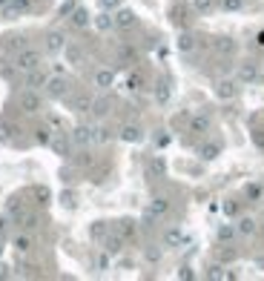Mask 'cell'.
<instances>
[{
  "label": "cell",
  "mask_w": 264,
  "mask_h": 281,
  "mask_svg": "<svg viewBox=\"0 0 264 281\" xmlns=\"http://www.w3.org/2000/svg\"><path fill=\"white\" fill-rule=\"evenodd\" d=\"M17 106H20V112L23 115H37L40 109H43V95L32 89V86H26L20 95H17Z\"/></svg>",
  "instance_id": "cell-1"
},
{
  "label": "cell",
  "mask_w": 264,
  "mask_h": 281,
  "mask_svg": "<svg viewBox=\"0 0 264 281\" xmlns=\"http://www.w3.org/2000/svg\"><path fill=\"white\" fill-rule=\"evenodd\" d=\"M15 63L20 72H32V69H37L40 63H43V58H40V52L37 49H29V46H23V49L17 52Z\"/></svg>",
  "instance_id": "cell-2"
},
{
  "label": "cell",
  "mask_w": 264,
  "mask_h": 281,
  "mask_svg": "<svg viewBox=\"0 0 264 281\" xmlns=\"http://www.w3.org/2000/svg\"><path fill=\"white\" fill-rule=\"evenodd\" d=\"M43 89H46V95H49V98H69V81H66V78H61V75H52V78H46Z\"/></svg>",
  "instance_id": "cell-3"
},
{
  "label": "cell",
  "mask_w": 264,
  "mask_h": 281,
  "mask_svg": "<svg viewBox=\"0 0 264 281\" xmlns=\"http://www.w3.org/2000/svg\"><path fill=\"white\" fill-rule=\"evenodd\" d=\"M92 132H95V126H86V124H81V126H75L72 129V144L75 147H89V144H95V138H92Z\"/></svg>",
  "instance_id": "cell-4"
},
{
  "label": "cell",
  "mask_w": 264,
  "mask_h": 281,
  "mask_svg": "<svg viewBox=\"0 0 264 281\" xmlns=\"http://www.w3.org/2000/svg\"><path fill=\"white\" fill-rule=\"evenodd\" d=\"M43 46H46V52H49V55H58V52H64V49H66V34L61 32V29H55V32L46 34Z\"/></svg>",
  "instance_id": "cell-5"
},
{
  "label": "cell",
  "mask_w": 264,
  "mask_h": 281,
  "mask_svg": "<svg viewBox=\"0 0 264 281\" xmlns=\"http://www.w3.org/2000/svg\"><path fill=\"white\" fill-rule=\"evenodd\" d=\"M49 147L58 152V155H69L72 152V138H69V132H55L49 141Z\"/></svg>",
  "instance_id": "cell-6"
},
{
  "label": "cell",
  "mask_w": 264,
  "mask_h": 281,
  "mask_svg": "<svg viewBox=\"0 0 264 281\" xmlns=\"http://www.w3.org/2000/svg\"><path fill=\"white\" fill-rule=\"evenodd\" d=\"M112 20H115L118 29H135V26H138V17H135V12H132V9H118Z\"/></svg>",
  "instance_id": "cell-7"
},
{
  "label": "cell",
  "mask_w": 264,
  "mask_h": 281,
  "mask_svg": "<svg viewBox=\"0 0 264 281\" xmlns=\"http://www.w3.org/2000/svg\"><path fill=\"white\" fill-rule=\"evenodd\" d=\"M253 81H259V63H253V61L238 63V83H253Z\"/></svg>",
  "instance_id": "cell-8"
},
{
  "label": "cell",
  "mask_w": 264,
  "mask_h": 281,
  "mask_svg": "<svg viewBox=\"0 0 264 281\" xmlns=\"http://www.w3.org/2000/svg\"><path fill=\"white\" fill-rule=\"evenodd\" d=\"M210 126H213V121H210L207 112H196V115L190 118V132L204 135V132H210Z\"/></svg>",
  "instance_id": "cell-9"
},
{
  "label": "cell",
  "mask_w": 264,
  "mask_h": 281,
  "mask_svg": "<svg viewBox=\"0 0 264 281\" xmlns=\"http://www.w3.org/2000/svg\"><path fill=\"white\" fill-rule=\"evenodd\" d=\"M15 221L20 224V227H23V230H34V227L40 224V215H37V213H32L29 207H23V210H20V213L15 215Z\"/></svg>",
  "instance_id": "cell-10"
},
{
  "label": "cell",
  "mask_w": 264,
  "mask_h": 281,
  "mask_svg": "<svg viewBox=\"0 0 264 281\" xmlns=\"http://www.w3.org/2000/svg\"><path fill=\"white\" fill-rule=\"evenodd\" d=\"M32 9V0H9L0 12L6 17H17V15H23V12H29Z\"/></svg>",
  "instance_id": "cell-11"
},
{
  "label": "cell",
  "mask_w": 264,
  "mask_h": 281,
  "mask_svg": "<svg viewBox=\"0 0 264 281\" xmlns=\"http://www.w3.org/2000/svg\"><path fill=\"white\" fill-rule=\"evenodd\" d=\"M92 95H89V92H78V95H72V100H69V103H72V109H75V112H89V109H92Z\"/></svg>",
  "instance_id": "cell-12"
},
{
  "label": "cell",
  "mask_w": 264,
  "mask_h": 281,
  "mask_svg": "<svg viewBox=\"0 0 264 281\" xmlns=\"http://www.w3.org/2000/svg\"><path fill=\"white\" fill-rule=\"evenodd\" d=\"M121 138L130 141V144H138V141H144V129L138 124H124L121 126Z\"/></svg>",
  "instance_id": "cell-13"
},
{
  "label": "cell",
  "mask_w": 264,
  "mask_h": 281,
  "mask_svg": "<svg viewBox=\"0 0 264 281\" xmlns=\"http://www.w3.org/2000/svg\"><path fill=\"white\" fill-rule=\"evenodd\" d=\"M166 213H169V201H164V198H155L152 204H149L147 221H155V218H164Z\"/></svg>",
  "instance_id": "cell-14"
},
{
  "label": "cell",
  "mask_w": 264,
  "mask_h": 281,
  "mask_svg": "<svg viewBox=\"0 0 264 281\" xmlns=\"http://www.w3.org/2000/svg\"><path fill=\"white\" fill-rule=\"evenodd\" d=\"M46 78H49V75H46L43 69L37 66V69H32V72H26V81H23V86H32V89H40V86L46 83Z\"/></svg>",
  "instance_id": "cell-15"
},
{
  "label": "cell",
  "mask_w": 264,
  "mask_h": 281,
  "mask_svg": "<svg viewBox=\"0 0 264 281\" xmlns=\"http://www.w3.org/2000/svg\"><path fill=\"white\" fill-rule=\"evenodd\" d=\"M109 106H112V98H95V100H92V109H89V112H92L95 118H106L109 112H112Z\"/></svg>",
  "instance_id": "cell-16"
},
{
  "label": "cell",
  "mask_w": 264,
  "mask_h": 281,
  "mask_svg": "<svg viewBox=\"0 0 264 281\" xmlns=\"http://www.w3.org/2000/svg\"><path fill=\"white\" fill-rule=\"evenodd\" d=\"M64 52H66V58H69V63H75V66H81L83 61H86V49H83V46H75V43H69Z\"/></svg>",
  "instance_id": "cell-17"
},
{
  "label": "cell",
  "mask_w": 264,
  "mask_h": 281,
  "mask_svg": "<svg viewBox=\"0 0 264 281\" xmlns=\"http://www.w3.org/2000/svg\"><path fill=\"white\" fill-rule=\"evenodd\" d=\"M112 83H115V72H112V69H98V72H95V86L109 89Z\"/></svg>",
  "instance_id": "cell-18"
},
{
  "label": "cell",
  "mask_w": 264,
  "mask_h": 281,
  "mask_svg": "<svg viewBox=\"0 0 264 281\" xmlns=\"http://www.w3.org/2000/svg\"><path fill=\"white\" fill-rule=\"evenodd\" d=\"M115 235L121 238V241H130L132 235H135V224H132V221H118L115 224Z\"/></svg>",
  "instance_id": "cell-19"
},
{
  "label": "cell",
  "mask_w": 264,
  "mask_h": 281,
  "mask_svg": "<svg viewBox=\"0 0 264 281\" xmlns=\"http://www.w3.org/2000/svg\"><path fill=\"white\" fill-rule=\"evenodd\" d=\"M235 92H238L235 81H218V86H215V95H218V98H232Z\"/></svg>",
  "instance_id": "cell-20"
},
{
  "label": "cell",
  "mask_w": 264,
  "mask_h": 281,
  "mask_svg": "<svg viewBox=\"0 0 264 281\" xmlns=\"http://www.w3.org/2000/svg\"><path fill=\"white\" fill-rule=\"evenodd\" d=\"M69 23H72L75 29H83V26L89 23V12H86V9H75V12L69 15Z\"/></svg>",
  "instance_id": "cell-21"
},
{
  "label": "cell",
  "mask_w": 264,
  "mask_h": 281,
  "mask_svg": "<svg viewBox=\"0 0 264 281\" xmlns=\"http://www.w3.org/2000/svg\"><path fill=\"white\" fill-rule=\"evenodd\" d=\"M213 49L218 52V55H232V52H235V43H232L230 37H218L213 43Z\"/></svg>",
  "instance_id": "cell-22"
},
{
  "label": "cell",
  "mask_w": 264,
  "mask_h": 281,
  "mask_svg": "<svg viewBox=\"0 0 264 281\" xmlns=\"http://www.w3.org/2000/svg\"><path fill=\"white\" fill-rule=\"evenodd\" d=\"M17 132L15 121H0V141H12V135Z\"/></svg>",
  "instance_id": "cell-23"
},
{
  "label": "cell",
  "mask_w": 264,
  "mask_h": 281,
  "mask_svg": "<svg viewBox=\"0 0 264 281\" xmlns=\"http://www.w3.org/2000/svg\"><path fill=\"white\" fill-rule=\"evenodd\" d=\"M23 46H26V40H23V37H17V34H12V37H6V40H3V52H20L23 49Z\"/></svg>",
  "instance_id": "cell-24"
},
{
  "label": "cell",
  "mask_w": 264,
  "mask_h": 281,
  "mask_svg": "<svg viewBox=\"0 0 264 281\" xmlns=\"http://www.w3.org/2000/svg\"><path fill=\"white\" fill-rule=\"evenodd\" d=\"M17 72H20V69H17V63L12 66L9 61H0V78H6V81H15Z\"/></svg>",
  "instance_id": "cell-25"
},
{
  "label": "cell",
  "mask_w": 264,
  "mask_h": 281,
  "mask_svg": "<svg viewBox=\"0 0 264 281\" xmlns=\"http://www.w3.org/2000/svg\"><path fill=\"white\" fill-rule=\"evenodd\" d=\"M155 100H158V103H166V100H169V86H166V81L155 83Z\"/></svg>",
  "instance_id": "cell-26"
},
{
  "label": "cell",
  "mask_w": 264,
  "mask_h": 281,
  "mask_svg": "<svg viewBox=\"0 0 264 281\" xmlns=\"http://www.w3.org/2000/svg\"><path fill=\"white\" fill-rule=\"evenodd\" d=\"M34 141H37V144H49V141H52V126H49V124L34 129Z\"/></svg>",
  "instance_id": "cell-27"
},
{
  "label": "cell",
  "mask_w": 264,
  "mask_h": 281,
  "mask_svg": "<svg viewBox=\"0 0 264 281\" xmlns=\"http://www.w3.org/2000/svg\"><path fill=\"white\" fill-rule=\"evenodd\" d=\"M178 49H181L184 55H190V52L196 49V37H193V34H181V40H178Z\"/></svg>",
  "instance_id": "cell-28"
},
{
  "label": "cell",
  "mask_w": 264,
  "mask_h": 281,
  "mask_svg": "<svg viewBox=\"0 0 264 281\" xmlns=\"http://www.w3.org/2000/svg\"><path fill=\"white\" fill-rule=\"evenodd\" d=\"M118 61H121L124 66L132 63V61H135V49H132V46H121V49H118Z\"/></svg>",
  "instance_id": "cell-29"
},
{
  "label": "cell",
  "mask_w": 264,
  "mask_h": 281,
  "mask_svg": "<svg viewBox=\"0 0 264 281\" xmlns=\"http://www.w3.org/2000/svg\"><path fill=\"white\" fill-rule=\"evenodd\" d=\"M193 9L201 12V15H207V12H213L215 9V0H193Z\"/></svg>",
  "instance_id": "cell-30"
},
{
  "label": "cell",
  "mask_w": 264,
  "mask_h": 281,
  "mask_svg": "<svg viewBox=\"0 0 264 281\" xmlns=\"http://www.w3.org/2000/svg\"><path fill=\"white\" fill-rule=\"evenodd\" d=\"M15 250L17 252H29V250H32V238H29V235H17L15 238Z\"/></svg>",
  "instance_id": "cell-31"
},
{
  "label": "cell",
  "mask_w": 264,
  "mask_h": 281,
  "mask_svg": "<svg viewBox=\"0 0 264 281\" xmlns=\"http://www.w3.org/2000/svg\"><path fill=\"white\" fill-rule=\"evenodd\" d=\"M92 138H95V144H106V141H109L112 135H109V129H106V126H95Z\"/></svg>",
  "instance_id": "cell-32"
},
{
  "label": "cell",
  "mask_w": 264,
  "mask_h": 281,
  "mask_svg": "<svg viewBox=\"0 0 264 281\" xmlns=\"http://www.w3.org/2000/svg\"><path fill=\"white\" fill-rule=\"evenodd\" d=\"M238 232H241V235H253V232H256V221H253V218H241Z\"/></svg>",
  "instance_id": "cell-33"
},
{
  "label": "cell",
  "mask_w": 264,
  "mask_h": 281,
  "mask_svg": "<svg viewBox=\"0 0 264 281\" xmlns=\"http://www.w3.org/2000/svg\"><path fill=\"white\" fill-rule=\"evenodd\" d=\"M95 26H98L100 32H106V29H112V26H115V20H112L109 15H98V20H95Z\"/></svg>",
  "instance_id": "cell-34"
},
{
  "label": "cell",
  "mask_w": 264,
  "mask_h": 281,
  "mask_svg": "<svg viewBox=\"0 0 264 281\" xmlns=\"http://www.w3.org/2000/svg\"><path fill=\"white\" fill-rule=\"evenodd\" d=\"M198 152H201V158H215L218 155V144H204Z\"/></svg>",
  "instance_id": "cell-35"
},
{
  "label": "cell",
  "mask_w": 264,
  "mask_h": 281,
  "mask_svg": "<svg viewBox=\"0 0 264 281\" xmlns=\"http://www.w3.org/2000/svg\"><path fill=\"white\" fill-rule=\"evenodd\" d=\"M32 192H34V198H37V204H49V189L46 187H34Z\"/></svg>",
  "instance_id": "cell-36"
},
{
  "label": "cell",
  "mask_w": 264,
  "mask_h": 281,
  "mask_svg": "<svg viewBox=\"0 0 264 281\" xmlns=\"http://www.w3.org/2000/svg\"><path fill=\"white\" fill-rule=\"evenodd\" d=\"M244 6V0H221V9H227V12H238Z\"/></svg>",
  "instance_id": "cell-37"
},
{
  "label": "cell",
  "mask_w": 264,
  "mask_h": 281,
  "mask_svg": "<svg viewBox=\"0 0 264 281\" xmlns=\"http://www.w3.org/2000/svg\"><path fill=\"white\" fill-rule=\"evenodd\" d=\"M75 164L78 166H92V155H89V152H78V155H75Z\"/></svg>",
  "instance_id": "cell-38"
},
{
  "label": "cell",
  "mask_w": 264,
  "mask_h": 281,
  "mask_svg": "<svg viewBox=\"0 0 264 281\" xmlns=\"http://www.w3.org/2000/svg\"><path fill=\"white\" fill-rule=\"evenodd\" d=\"M262 192H264L262 184H250V187H247V198H259Z\"/></svg>",
  "instance_id": "cell-39"
},
{
  "label": "cell",
  "mask_w": 264,
  "mask_h": 281,
  "mask_svg": "<svg viewBox=\"0 0 264 281\" xmlns=\"http://www.w3.org/2000/svg\"><path fill=\"white\" fill-rule=\"evenodd\" d=\"M178 241H181V232H178V230H169V232H166V244H169V247H175Z\"/></svg>",
  "instance_id": "cell-40"
},
{
  "label": "cell",
  "mask_w": 264,
  "mask_h": 281,
  "mask_svg": "<svg viewBox=\"0 0 264 281\" xmlns=\"http://www.w3.org/2000/svg\"><path fill=\"white\" fill-rule=\"evenodd\" d=\"M149 172H152V175H158V172H164V164H161V161L155 158V161L149 164Z\"/></svg>",
  "instance_id": "cell-41"
},
{
  "label": "cell",
  "mask_w": 264,
  "mask_h": 281,
  "mask_svg": "<svg viewBox=\"0 0 264 281\" xmlns=\"http://www.w3.org/2000/svg\"><path fill=\"white\" fill-rule=\"evenodd\" d=\"M218 238H221V241L232 238V227H221V230H218Z\"/></svg>",
  "instance_id": "cell-42"
},
{
  "label": "cell",
  "mask_w": 264,
  "mask_h": 281,
  "mask_svg": "<svg viewBox=\"0 0 264 281\" xmlns=\"http://www.w3.org/2000/svg\"><path fill=\"white\" fill-rule=\"evenodd\" d=\"M106 235V224H98L95 230H92V238H103Z\"/></svg>",
  "instance_id": "cell-43"
},
{
  "label": "cell",
  "mask_w": 264,
  "mask_h": 281,
  "mask_svg": "<svg viewBox=\"0 0 264 281\" xmlns=\"http://www.w3.org/2000/svg\"><path fill=\"white\" fill-rule=\"evenodd\" d=\"M141 83H144V75H132V78H130V86H132V89H138Z\"/></svg>",
  "instance_id": "cell-44"
},
{
  "label": "cell",
  "mask_w": 264,
  "mask_h": 281,
  "mask_svg": "<svg viewBox=\"0 0 264 281\" xmlns=\"http://www.w3.org/2000/svg\"><path fill=\"white\" fill-rule=\"evenodd\" d=\"M49 126H52V129H61V126H64V121H61L58 115H52L49 118Z\"/></svg>",
  "instance_id": "cell-45"
},
{
  "label": "cell",
  "mask_w": 264,
  "mask_h": 281,
  "mask_svg": "<svg viewBox=\"0 0 264 281\" xmlns=\"http://www.w3.org/2000/svg\"><path fill=\"white\" fill-rule=\"evenodd\" d=\"M100 6L103 9H115V6H121V0H100Z\"/></svg>",
  "instance_id": "cell-46"
},
{
  "label": "cell",
  "mask_w": 264,
  "mask_h": 281,
  "mask_svg": "<svg viewBox=\"0 0 264 281\" xmlns=\"http://www.w3.org/2000/svg\"><path fill=\"white\" fill-rule=\"evenodd\" d=\"M6 230H9V221H6V218H0V238L6 235Z\"/></svg>",
  "instance_id": "cell-47"
},
{
  "label": "cell",
  "mask_w": 264,
  "mask_h": 281,
  "mask_svg": "<svg viewBox=\"0 0 264 281\" xmlns=\"http://www.w3.org/2000/svg\"><path fill=\"white\" fill-rule=\"evenodd\" d=\"M256 43H259V46H264V32H259V34H256Z\"/></svg>",
  "instance_id": "cell-48"
},
{
  "label": "cell",
  "mask_w": 264,
  "mask_h": 281,
  "mask_svg": "<svg viewBox=\"0 0 264 281\" xmlns=\"http://www.w3.org/2000/svg\"><path fill=\"white\" fill-rule=\"evenodd\" d=\"M6 3H9V0H0V9H3V6H6Z\"/></svg>",
  "instance_id": "cell-49"
},
{
  "label": "cell",
  "mask_w": 264,
  "mask_h": 281,
  "mask_svg": "<svg viewBox=\"0 0 264 281\" xmlns=\"http://www.w3.org/2000/svg\"><path fill=\"white\" fill-rule=\"evenodd\" d=\"M0 255H3V238H0Z\"/></svg>",
  "instance_id": "cell-50"
}]
</instances>
